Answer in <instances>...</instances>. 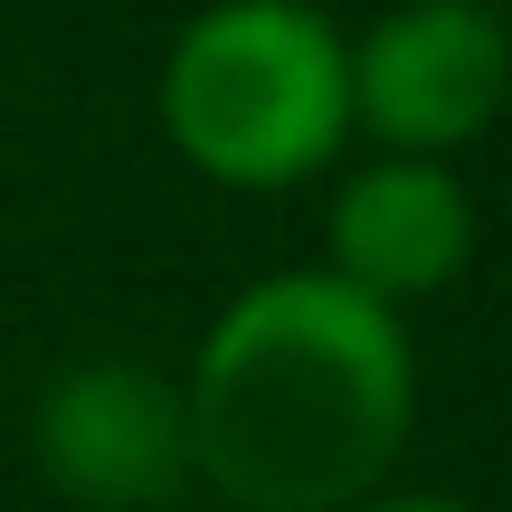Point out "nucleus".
I'll use <instances>...</instances> for the list:
<instances>
[{
  "label": "nucleus",
  "mask_w": 512,
  "mask_h": 512,
  "mask_svg": "<svg viewBox=\"0 0 512 512\" xmlns=\"http://www.w3.org/2000/svg\"><path fill=\"white\" fill-rule=\"evenodd\" d=\"M475 256V200L446 162L389 152V162L351 171L332 200V275H351L380 304H418V294L456 285Z\"/></svg>",
  "instance_id": "obj_5"
},
{
  "label": "nucleus",
  "mask_w": 512,
  "mask_h": 512,
  "mask_svg": "<svg viewBox=\"0 0 512 512\" xmlns=\"http://www.w3.org/2000/svg\"><path fill=\"white\" fill-rule=\"evenodd\" d=\"M162 133L228 190H294L351 133V38L304 0H219L162 57Z\"/></svg>",
  "instance_id": "obj_2"
},
{
  "label": "nucleus",
  "mask_w": 512,
  "mask_h": 512,
  "mask_svg": "<svg viewBox=\"0 0 512 512\" xmlns=\"http://www.w3.org/2000/svg\"><path fill=\"white\" fill-rule=\"evenodd\" d=\"M503 29H512V19H503Z\"/></svg>",
  "instance_id": "obj_7"
},
{
  "label": "nucleus",
  "mask_w": 512,
  "mask_h": 512,
  "mask_svg": "<svg viewBox=\"0 0 512 512\" xmlns=\"http://www.w3.org/2000/svg\"><path fill=\"white\" fill-rule=\"evenodd\" d=\"M38 475L86 512L162 503L190 475V418L181 389L133 361H76L38 399Z\"/></svg>",
  "instance_id": "obj_4"
},
{
  "label": "nucleus",
  "mask_w": 512,
  "mask_h": 512,
  "mask_svg": "<svg viewBox=\"0 0 512 512\" xmlns=\"http://www.w3.org/2000/svg\"><path fill=\"white\" fill-rule=\"evenodd\" d=\"M512 105V29L494 0H399L351 38V124L389 152L456 162Z\"/></svg>",
  "instance_id": "obj_3"
},
{
  "label": "nucleus",
  "mask_w": 512,
  "mask_h": 512,
  "mask_svg": "<svg viewBox=\"0 0 512 512\" xmlns=\"http://www.w3.org/2000/svg\"><path fill=\"white\" fill-rule=\"evenodd\" d=\"M181 418L190 475L238 512H351L380 494L418 427L408 323L332 266L266 275L200 332Z\"/></svg>",
  "instance_id": "obj_1"
},
{
  "label": "nucleus",
  "mask_w": 512,
  "mask_h": 512,
  "mask_svg": "<svg viewBox=\"0 0 512 512\" xmlns=\"http://www.w3.org/2000/svg\"><path fill=\"white\" fill-rule=\"evenodd\" d=\"M351 512H465V503H446V494H389V503H351Z\"/></svg>",
  "instance_id": "obj_6"
}]
</instances>
